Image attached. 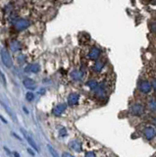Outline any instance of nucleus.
Instances as JSON below:
<instances>
[{"label": "nucleus", "instance_id": "obj_17", "mask_svg": "<svg viewBox=\"0 0 156 157\" xmlns=\"http://www.w3.org/2000/svg\"><path fill=\"white\" fill-rule=\"evenodd\" d=\"M0 103H1V105H2L3 107H4V109L6 110V112H7V113L9 114V116H10V117H11V118H13L14 120H15V115L13 114V112H12V110H11V108H10V107H9L8 105H7L6 103H4V102L0 101Z\"/></svg>", "mask_w": 156, "mask_h": 157}, {"label": "nucleus", "instance_id": "obj_28", "mask_svg": "<svg viewBox=\"0 0 156 157\" xmlns=\"http://www.w3.org/2000/svg\"><path fill=\"white\" fill-rule=\"evenodd\" d=\"M0 120H1V121H2L3 123H5V124H7V121L5 120V119H4V118H3V117H2V116H1V115H0Z\"/></svg>", "mask_w": 156, "mask_h": 157}, {"label": "nucleus", "instance_id": "obj_15", "mask_svg": "<svg viewBox=\"0 0 156 157\" xmlns=\"http://www.w3.org/2000/svg\"><path fill=\"white\" fill-rule=\"evenodd\" d=\"M104 68V62L102 61H97L93 66V71L95 73H100Z\"/></svg>", "mask_w": 156, "mask_h": 157}, {"label": "nucleus", "instance_id": "obj_9", "mask_svg": "<svg viewBox=\"0 0 156 157\" xmlns=\"http://www.w3.org/2000/svg\"><path fill=\"white\" fill-rule=\"evenodd\" d=\"M79 99H80V95L78 93H71L69 96H68V105L70 106H74V105H77L79 103Z\"/></svg>", "mask_w": 156, "mask_h": 157}, {"label": "nucleus", "instance_id": "obj_27", "mask_svg": "<svg viewBox=\"0 0 156 157\" xmlns=\"http://www.w3.org/2000/svg\"><path fill=\"white\" fill-rule=\"evenodd\" d=\"M28 152L31 155H35V152H32V149H31V148H28Z\"/></svg>", "mask_w": 156, "mask_h": 157}, {"label": "nucleus", "instance_id": "obj_21", "mask_svg": "<svg viewBox=\"0 0 156 157\" xmlns=\"http://www.w3.org/2000/svg\"><path fill=\"white\" fill-rule=\"evenodd\" d=\"M47 147H48V149H49V151H50V153H51L52 155L55 156V157L58 156V153H57L56 151H55V149H54L53 147H52L51 145H47Z\"/></svg>", "mask_w": 156, "mask_h": 157}, {"label": "nucleus", "instance_id": "obj_18", "mask_svg": "<svg viewBox=\"0 0 156 157\" xmlns=\"http://www.w3.org/2000/svg\"><path fill=\"white\" fill-rule=\"evenodd\" d=\"M97 85H98V83H97V82H96L95 80H90V81H88L87 83V85L91 89V91H93V89H94L96 87H97Z\"/></svg>", "mask_w": 156, "mask_h": 157}, {"label": "nucleus", "instance_id": "obj_6", "mask_svg": "<svg viewBox=\"0 0 156 157\" xmlns=\"http://www.w3.org/2000/svg\"><path fill=\"white\" fill-rule=\"evenodd\" d=\"M67 106H68V104H67V103L58 104V105H56L53 108V109H52V113H53L55 116H60L63 112L67 109Z\"/></svg>", "mask_w": 156, "mask_h": 157}, {"label": "nucleus", "instance_id": "obj_10", "mask_svg": "<svg viewBox=\"0 0 156 157\" xmlns=\"http://www.w3.org/2000/svg\"><path fill=\"white\" fill-rule=\"evenodd\" d=\"M69 146L71 147L72 149H74L75 151H78V152L83 150V145H81V143L79 140H73L71 143H70Z\"/></svg>", "mask_w": 156, "mask_h": 157}, {"label": "nucleus", "instance_id": "obj_20", "mask_svg": "<svg viewBox=\"0 0 156 157\" xmlns=\"http://www.w3.org/2000/svg\"><path fill=\"white\" fill-rule=\"evenodd\" d=\"M26 98H27L28 101H32L33 98H35V95H33L32 92H28L27 94H26Z\"/></svg>", "mask_w": 156, "mask_h": 157}, {"label": "nucleus", "instance_id": "obj_5", "mask_svg": "<svg viewBox=\"0 0 156 157\" xmlns=\"http://www.w3.org/2000/svg\"><path fill=\"white\" fill-rule=\"evenodd\" d=\"M152 89L151 83L148 81H142L139 83V91L142 93H149Z\"/></svg>", "mask_w": 156, "mask_h": 157}, {"label": "nucleus", "instance_id": "obj_24", "mask_svg": "<svg viewBox=\"0 0 156 157\" xmlns=\"http://www.w3.org/2000/svg\"><path fill=\"white\" fill-rule=\"evenodd\" d=\"M151 85H152V88H153L154 91H156V78H153V80H152Z\"/></svg>", "mask_w": 156, "mask_h": 157}, {"label": "nucleus", "instance_id": "obj_16", "mask_svg": "<svg viewBox=\"0 0 156 157\" xmlns=\"http://www.w3.org/2000/svg\"><path fill=\"white\" fill-rule=\"evenodd\" d=\"M148 108L152 112H156V99L151 98L149 101H148Z\"/></svg>", "mask_w": 156, "mask_h": 157}, {"label": "nucleus", "instance_id": "obj_22", "mask_svg": "<svg viewBox=\"0 0 156 157\" xmlns=\"http://www.w3.org/2000/svg\"><path fill=\"white\" fill-rule=\"evenodd\" d=\"M0 77H1V80H2V83H3V85H6V78H5L4 75H3V73L1 72V71H0Z\"/></svg>", "mask_w": 156, "mask_h": 157}, {"label": "nucleus", "instance_id": "obj_26", "mask_svg": "<svg viewBox=\"0 0 156 157\" xmlns=\"http://www.w3.org/2000/svg\"><path fill=\"white\" fill-rule=\"evenodd\" d=\"M62 156H64V157H72V154H70V153H68V152H65V153H63V155Z\"/></svg>", "mask_w": 156, "mask_h": 157}, {"label": "nucleus", "instance_id": "obj_19", "mask_svg": "<svg viewBox=\"0 0 156 157\" xmlns=\"http://www.w3.org/2000/svg\"><path fill=\"white\" fill-rule=\"evenodd\" d=\"M149 29L152 32H156V21L153 22H150L149 24Z\"/></svg>", "mask_w": 156, "mask_h": 157}, {"label": "nucleus", "instance_id": "obj_8", "mask_svg": "<svg viewBox=\"0 0 156 157\" xmlns=\"http://www.w3.org/2000/svg\"><path fill=\"white\" fill-rule=\"evenodd\" d=\"M21 132L23 133V134H24V137H26V140H28V143H29V145H31V146L33 148V149H35L36 151H39V149H38V145H36V143H35V140H32V137L29 136V134L26 132V131L24 130V129H21Z\"/></svg>", "mask_w": 156, "mask_h": 157}, {"label": "nucleus", "instance_id": "obj_1", "mask_svg": "<svg viewBox=\"0 0 156 157\" xmlns=\"http://www.w3.org/2000/svg\"><path fill=\"white\" fill-rule=\"evenodd\" d=\"M0 55H1V60L3 62V64H4L6 67H10L13 66V60H12V57H11V55L8 51L6 49H1V52H0Z\"/></svg>", "mask_w": 156, "mask_h": 157}, {"label": "nucleus", "instance_id": "obj_4", "mask_svg": "<svg viewBox=\"0 0 156 157\" xmlns=\"http://www.w3.org/2000/svg\"><path fill=\"white\" fill-rule=\"evenodd\" d=\"M31 25V22L27 19H20L17 22H15L14 28L17 29V31H24V29H28Z\"/></svg>", "mask_w": 156, "mask_h": 157}, {"label": "nucleus", "instance_id": "obj_2", "mask_svg": "<svg viewBox=\"0 0 156 157\" xmlns=\"http://www.w3.org/2000/svg\"><path fill=\"white\" fill-rule=\"evenodd\" d=\"M130 113L135 116H140L144 113V106L142 103H133L130 106Z\"/></svg>", "mask_w": 156, "mask_h": 157}, {"label": "nucleus", "instance_id": "obj_3", "mask_svg": "<svg viewBox=\"0 0 156 157\" xmlns=\"http://www.w3.org/2000/svg\"><path fill=\"white\" fill-rule=\"evenodd\" d=\"M142 134H143V137H145V140H151L156 137V129L152 126H146L145 128L143 129Z\"/></svg>", "mask_w": 156, "mask_h": 157}, {"label": "nucleus", "instance_id": "obj_11", "mask_svg": "<svg viewBox=\"0 0 156 157\" xmlns=\"http://www.w3.org/2000/svg\"><path fill=\"white\" fill-rule=\"evenodd\" d=\"M84 72L80 70H74L71 73V78L73 81H77V82L81 81V78H84Z\"/></svg>", "mask_w": 156, "mask_h": 157}, {"label": "nucleus", "instance_id": "obj_13", "mask_svg": "<svg viewBox=\"0 0 156 157\" xmlns=\"http://www.w3.org/2000/svg\"><path fill=\"white\" fill-rule=\"evenodd\" d=\"M40 71V66L39 64H36V63H33V64L29 65L27 68H26V72L28 73H38Z\"/></svg>", "mask_w": 156, "mask_h": 157}, {"label": "nucleus", "instance_id": "obj_23", "mask_svg": "<svg viewBox=\"0 0 156 157\" xmlns=\"http://www.w3.org/2000/svg\"><path fill=\"white\" fill-rule=\"evenodd\" d=\"M59 134H60V136H61V137H65L66 134H67V133H66V129H65V128H62V129L60 130V132H59Z\"/></svg>", "mask_w": 156, "mask_h": 157}, {"label": "nucleus", "instance_id": "obj_31", "mask_svg": "<svg viewBox=\"0 0 156 157\" xmlns=\"http://www.w3.org/2000/svg\"><path fill=\"white\" fill-rule=\"evenodd\" d=\"M153 124H154V126H156V117L153 119Z\"/></svg>", "mask_w": 156, "mask_h": 157}, {"label": "nucleus", "instance_id": "obj_29", "mask_svg": "<svg viewBox=\"0 0 156 157\" xmlns=\"http://www.w3.org/2000/svg\"><path fill=\"white\" fill-rule=\"evenodd\" d=\"M12 136H14V137H16V139H18V140H21V137H18L17 134H15V133H12Z\"/></svg>", "mask_w": 156, "mask_h": 157}, {"label": "nucleus", "instance_id": "obj_14", "mask_svg": "<svg viewBox=\"0 0 156 157\" xmlns=\"http://www.w3.org/2000/svg\"><path fill=\"white\" fill-rule=\"evenodd\" d=\"M10 47H11V49H12L13 52H16V51L21 49L22 44H21V42H19V40L14 39V40H12V42H10Z\"/></svg>", "mask_w": 156, "mask_h": 157}, {"label": "nucleus", "instance_id": "obj_12", "mask_svg": "<svg viewBox=\"0 0 156 157\" xmlns=\"http://www.w3.org/2000/svg\"><path fill=\"white\" fill-rule=\"evenodd\" d=\"M23 84L26 88H27L28 89H32V91H33V89L36 88V85H35V82L32 80V78H25Z\"/></svg>", "mask_w": 156, "mask_h": 157}, {"label": "nucleus", "instance_id": "obj_30", "mask_svg": "<svg viewBox=\"0 0 156 157\" xmlns=\"http://www.w3.org/2000/svg\"><path fill=\"white\" fill-rule=\"evenodd\" d=\"M23 109H24V111H25V113H27V114H29V111H28V109H27V108H26V107H24V108H23Z\"/></svg>", "mask_w": 156, "mask_h": 157}, {"label": "nucleus", "instance_id": "obj_7", "mask_svg": "<svg viewBox=\"0 0 156 157\" xmlns=\"http://www.w3.org/2000/svg\"><path fill=\"white\" fill-rule=\"evenodd\" d=\"M100 54H101V51H100L98 47H92L90 51V53L87 55V57L88 59H90V60H97Z\"/></svg>", "mask_w": 156, "mask_h": 157}, {"label": "nucleus", "instance_id": "obj_25", "mask_svg": "<svg viewBox=\"0 0 156 157\" xmlns=\"http://www.w3.org/2000/svg\"><path fill=\"white\" fill-rule=\"evenodd\" d=\"M95 155H96L95 153L94 152H91V151L85 153V156H87V157H88V156H95Z\"/></svg>", "mask_w": 156, "mask_h": 157}]
</instances>
